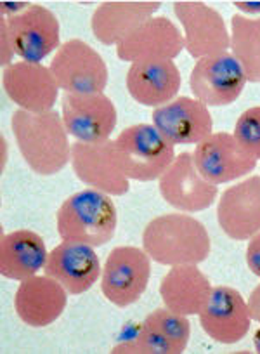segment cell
Listing matches in <instances>:
<instances>
[{"label": "cell", "mask_w": 260, "mask_h": 354, "mask_svg": "<svg viewBox=\"0 0 260 354\" xmlns=\"http://www.w3.org/2000/svg\"><path fill=\"white\" fill-rule=\"evenodd\" d=\"M8 26L16 56L26 63L40 64L61 47L59 19L42 4H32L21 15L8 18Z\"/></svg>", "instance_id": "10"}, {"label": "cell", "mask_w": 260, "mask_h": 354, "mask_svg": "<svg viewBox=\"0 0 260 354\" xmlns=\"http://www.w3.org/2000/svg\"><path fill=\"white\" fill-rule=\"evenodd\" d=\"M236 142L239 148L255 158L257 162L260 160V106H252L239 115L236 120L234 132Z\"/></svg>", "instance_id": "27"}, {"label": "cell", "mask_w": 260, "mask_h": 354, "mask_svg": "<svg viewBox=\"0 0 260 354\" xmlns=\"http://www.w3.org/2000/svg\"><path fill=\"white\" fill-rule=\"evenodd\" d=\"M68 304V292L47 274H35L19 281L15 311L25 325L44 328L59 319Z\"/></svg>", "instance_id": "20"}, {"label": "cell", "mask_w": 260, "mask_h": 354, "mask_svg": "<svg viewBox=\"0 0 260 354\" xmlns=\"http://www.w3.org/2000/svg\"><path fill=\"white\" fill-rule=\"evenodd\" d=\"M63 122L68 134L80 142H104L116 129V106L104 93L63 94Z\"/></svg>", "instance_id": "13"}, {"label": "cell", "mask_w": 260, "mask_h": 354, "mask_svg": "<svg viewBox=\"0 0 260 354\" xmlns=\"http://www.w3.org/2000/svg\"><path fill=\"white\" fill-rule=\"evenodd\" d=\"M231 49L245 71L246 82L260 84V18L234 15L231 19Z\"/></svg>", "instance_id": "25"}, {"label": "cell", "mask_w": 260, "mask_h": 354, "mask_svg": "<svg viewBox=\"0 0 260 354\" xmlns=\"http://www.w3.org/2000/svg\"><path fill=\"white\" fill-rule=\"evenodd\" d=\"M113 142L120 170L132 181H158L176 160V146L167 141L155 125H130Z\"/></svg>", "instance_id": "4"}, {"label": "cell", "mask_w": 260, "mask_h": 354, "mask_svg": "<svg viewBox=\"0 0 260 354\" xmlns=\"http://www.w3.org/2000/svg\"><path fill=\"white\" fill-rule=\"evenodd\" d=\"M246 302H248V309H250V315H252V319L253 322L260 323V283L253 288Z\"/></svg>", "instance_id": "32"}, {"label": "cell", "mask_w": 260, "mask_h": 354, "mask_svg": "<svg viewBox=\"0 0 260 354\" xmlns=\"http://www.w3.org/2000/svg\"><path fill=\"white\" fill-rule=\"evenodd\" d=\"M232 4H234V8L238 9V11H241L239 15L246 16V18H248V16L260 15V2H250V0L241 2V0H236Z\"/></svg>", "instance_id": "33"}, {"label": "cell", "mask_w": 260, "mask_h": 354, "mask_svg": "<svg viewBox=\"0 0 260 354\" xmlns=\"http://www.w3.org/2000/svg\"><path fill=\"white\" fill-rule=\"evenodd\" d=\"M142 248L162 266L201 264L210 255L212 240L201 221L186 212H170L146 224Z\"/></svg>", "instance_id": "2"}, {"label": "cell", "mask_w": 260, "mask_h": 354, "mask_svg": "<svg viewBox=\"0 0 260 354\" xmlns=\"http://www.w3.org/2000/svg\"><path fill=\"white\" fill-rule=\"evenodd\" d=\"M71 169L78 181L109 196H123L130 179L123 176L115 156V142H71Z\"/></svg>", "instance_id": "14"}, {"label": "cell", "mask_w": 260, "mask_h": 354, "mask_svg": "<svg viewBox=\"0 0 260 354\" xmlns=\"http://www.w3.org/2000/svg\"><path fill=\"white\" fill-rule=\"evenodd\" d=\"M44 273L59 281L70 295L85 294L101 278V261L94 247L80 241H63L47 257Z\"/></svg>", "instance_id": "18"}, {"label": "cell", "mask_w": 260, "mask_h": 354, "mask_svg": "<svg viewBox=\"0 0 260 354\" xmlns=\"http://www.w3.org/2000/svg\"><path fill=\"white\" fill-rule=\"evenodd\" d=\"M2 87L19 110L30 113L53 111L59 97V85L50 66L18 61L2 71Z\"/></svg>", "instance_id": "11"}, {"label": "cell", "mask_w": 260, "mask_h": 354, "mask_svg": "<svg viewBox=\"0 0 260 354\" xmlns=\"http://www.w3.org/2000/svg\"><path fill=\"white\" fill-rule=\"evenodd\" d=\"M16 56L15 46H12L11 33H9L8 18L0 16V64L4 68L11 66Z\"/></svg>", "instance_id": "29"}, {"label": "cell", "mask_w": 260, "mask_h": 354, "mask_svg": "<svg viewBox=\"0 0 260 354\" xmlns=\"http://www.w3.org/2000/svg\"><path fill=\"white\" fill-rule=\"evenodd\" d=\"M193 158L201 176L215 186L250 176L257 169V160L246 155L229 132H214L208 136L196 145Z\"/></svg>", "instance_id": "16"}, {"label": "cell", "mask_w": 260, "mask_h": 354, "mask_svg": "<svg viewBox=\"0 0 260 354\" xmlns=\"http://www.w3.org/2000/svg\"><path fill=\"white\" fill-rule=\"evenodd\" d=\"M245 85V71L231 53L198 59L189 75L191 93L207 106L236 103Z\"/></svg>", "instance_id": "8"}, {"label": "cell", "mask_w": 260, "mask_h": 354, "mask_svg": "<svg viewBox=\"0 0 260 354\" xmlns=\"http://www.w3.org/2000/svg\"><path fill=\"white\" fill-rule=\"evenodd\" d=\"M151 278V257L145 248L122 245L108 254L101 273V292L116 308L136 304Z\"/></svg>", "instance_id": "5"}, {"label": "cell", "mask_w": 260, "mask_h": 354, "mask_svg": "<svg viewBox=\"0 0 260 354\" xmlns=\"http://www.w3.org/2000/svg\"><path fill=\"white\" fill-rule=\"evenodd\" d=\"M50 70L61 91L68 94H101L108 87V64L94 47L80 39L61 44Z\"/></svg>", "instance_id": "6"}, {"label": "cell", "mask_w": 260, "mask_h": 354, "mask_svg": "<svg viewBox=\"0 0 260 354\" xmlns=\"http://www.w3.org/2000/svg\"><path fill=\"white\" fill-rule=\"evenodd\" d=\"M217 221L225 236L245 241L260 233V176H250L219 198Z\"/></svg>", "instance_id": "19"}, {"label": "cell", "mask_w": 260, "mask_h": 354, "mask_svg": "<svg viewBox=\"0 0 260 354\" xmlns=\"http://www.w3.org/2000/svg\"><path fill=\"white\" fill-rule=\"evenodd\" d=\"M253 347H255V353L260 354V328L253 333Z\"/></svg>", "instance_id": "35"}, {"label": "cell", "mask_w": 260, "mask_h": 354, "mask_svg": "<svg viewBox=\"0 0 260 354\" xmlns=\"http://www.w3.org/2000/svg\"><path fill=\"white\" fill-rule=\"evenodd\" d=\"M153 125L174 146L200 145L214 134V118L207 104L187 96L176 97L169 104L155 108Z\"/></svg>", "instance_id": "17"}, {"label": "cell", "mask_w": 260, "mask_h": 354, "mask_svg": "<svg viewBox=\"0 0 260 354\" xmlns=\"http://www.w3.org/2000/svg\"><path fill=\"white\" fill-rule=\"evenodd\" d=\"M174 12L183 25L184 47L191 57L198 61L228 53L231 33L217 9L198 0H179L174 4Z\"/></svg>", "instance_id": "7"}, {"label": "cell", "mask_w": 260, "mask_h": 354, "mask_svg": "<svg viewBox=\"0 0 260 354\" xmlns=\"http://www.w3.org/2000/svg\"><path fill=\"white\" fill-rule=\"evenodd\" d=\"M212 283L198 264L172 266L160 283L165 308L183 316H198L212 294Z\"/></svg>", "instance_id": "23"}, {"label": "cell", "mask_w": 260, "mask_h": 354, "mask_svg": "<svg viewBox=\"0 0 260 354\" xmlns=\"http://www.w3.org/2000/svg\"><path fill=\"white\" fill-rule=\"evenodd\" d=\"M0 149H2V151H0V170L4 172L9 160V145H8V139H6L4 136L0 138Z\"/></svg>", "instance_id": "34"}, {"label": "cell", "mask_w": 260, "mask_h": 354, "mask_svg": "<svg viewBox=\"0 0 260 354\" xmlns=\"http://www.w3.org/2000/svg\"><path fill=\"white\" fill-rule=\"evenodd\" d=\"M145 322L170 340V344L176 349V354L184 353L187 349V344L191 339V323L187 316L170 311L169 308H158L149 313Z\"/></svg>", "instance_id": "26"}, {"label": "cell", "mask_w": 260, "mask_h": 354, "mask_svg": "<svg viewBox=\"0 0 260 354\" xmlns=\"http://www.w3.org/2000/svg\"><path fill=\"white\" fill-rule=\"evenodd\" d=\"M11 127L23 160L39 176H54L71 162L70 134L63 115L56 110L46 113L16 110Z\"/></svg>", "instance_id": "1"}, {"label": "cell", "mask_w": 260, "mask_h": 354, "mask_svg": "<svg viewBox=\"0 0 260 354\" xmlns=\"http://www.w3.org/2000/svg\"><path fill=\"white\" fill-rule=\"evenodd\" d=\"M127 91L136 103L160 108L177 97L183 77L174 61L130 64L125 77Z\"/></svg>", "instance_id": "22"}, {"label": "cell", "mask_w": 260, "mask_h": 354, "mask_svg": "<svg viewBox=\"0 0 260 354\" xmlns=\"http://www.w3.org/2000/svg\"><path fill=\"white\" fill-rule=\"evenodd\" d=\"M198 318L205 333L224 346L245 339L253 322L248 302L236 288L225 285L212 288L210 297Z\"/></svg>", "instance_id": "15"}, {"label": "cell", "mask_w": 260, "mask_h": 354, "mask_svg": "<svg viewBox=\"0 0 260 354\" xmlns=\"http://www.w3.org/2000/svg\"><path fill=\"white\" fill-rule=\"evenodd\" d=\"M246 266L255 277L260 278V233L250 238L248 247H246Z\"/></svg>", "instance_id": "30"}, {"label": "cell", "mask_w": 260, "mask_h": 354, "mask_svg": "<svg viewBox=\"0 0 260 354\" xmlns=\"http://www.w3.org/2000/svg\"><path fill=\"white\" fill-rule=\"evenodd\" d=\"M118 212L111 196L98 189H82L61 203L56 214L57 234L63 241L102 247L113 240Z\"/></svg>", "instance_id": "3"}, {"label": "cell", "mask_w": 260, "mask_h": 354, "mask_svg": "<svg viewBox=\"0 0 260 354\" xmlns=\"http://www.w3.org/2000/svg\"><path fill=\"white\" fill-rule=\"evenodd\" d=\"M158 189L170 207L186 214L210 209L219 193L217 186L201 176L193 155L187 151L179 153L172 165L163 172L158 179Z\"/></svg>", "instance_id": "9"}, {"label": "cell", "mask_w": 260, "mask_h": 354, "mask_svg": "<svg viewBox=\"0 0 260 354\" xmlns=\"http://www.w3.org/2000/svg\"><path fill=\"white\" fill-rule=\"evenodd\" d=\"M184 47V33L167 16H155L116 46V56L125 63L174 61Z\"/></svg>", "instance_id": "12"}, {"label": "cell", "mask_w": 260, "mask_h": 354, "mask_svg": "<svg viewBox=\"0 0 260 354\" xmlns=\"http://www.w3.org/2000/svg\"><path fill=\"white\" fill-rule=\"evenodd\" d=\"M162 2L158 0H108L101 2L91 19L92 33L102 46H118L125 37L155 18Z\"/></svg>", "instance_id": "21"}, {"label": "cell", "mask_w": 260, "mask_h": 354, "mask_svg": "<svg viewBox=\"0 0 260 354\" xmlns=\"http://www.w3.org/2000/svg\"><path fill=\"white\" fill-rule=\"evenodd\" d=\"M136 328H138V332H134V335L130 339L136 340L141 354H176V349L170 344V340L165 335H162L158 330L153 328L151 325L142 322Z\"/></svg>", "instance_id": "28"}, {"label": "cell", "mask_w": 260, "mask_h": 354, "mask_svg": "<svg viewBox=\"0 0 260 354\" xmlns=\"http://www.w3.org/2000/svg\"><path fill=\"white\" fill-rule=\"evenodd\" d=\"M30 6H32L30 2H2L0 4V16L12 18V16H18L21 12H25Z\"/></svg>", "instance_id": "31"}, {"label": "cell", "mask_w": 260, "mask_h": 354, "mask_svg": "<svg viewBox=\"0 0 260 354\" xmlns=\"http://www.w3.org/2000/svg\"><path fill=\"white\" fill-rule=\"evenodd\" d=\"M47 247L39 233L16 230L0 238V273L8 280L23 281L44 270Z\"/></svg>", "instance_id": "24"}]
</instances>
